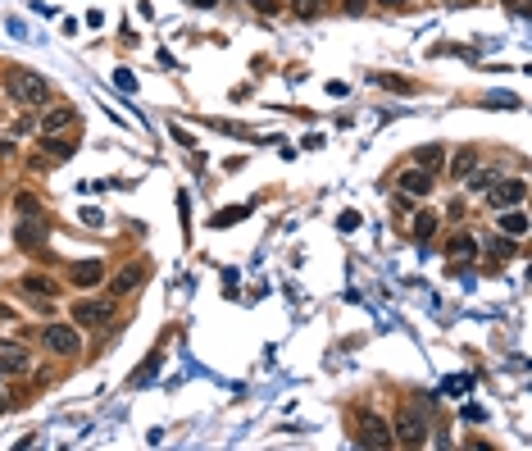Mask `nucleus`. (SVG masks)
Returning <instances> with one entry per match:
<instances>
[{
  "mask_svg": "<svg viewBox=\"0 0 532 451\" xmlns=\"http://www.w3.org/2000/svg\"><path fill=\"white\" fill-rule=\"evenodd\" d=\"M5 91L14 96L18 105H46L51 101V82H46L41 73H32V69H9L5 73Z\"/></svg>",
  "mask_w": 532,
  "mask_h": 451,
  "instance_id": "obj_1",
  "label": "nucleus"
},
{
  "mask_svg": "<svg viewBox=\"0 0 532 451\" xmlns=\"http://www.w3.org/2000/svg\"><path fill=\"white\" fill-rule=\"evenodd\" d=\"M355 428H360V433H355L360 447H391V424H387L382 415H373V410H360V415H355Z\"/></svg>",
  "mask_w": 532,
  "mask_h": 451,
  "instance_id": "obj_2",
  "label": "nucleus"
},
{
  "mask_svg": "<svg viewBox=\"0 0 532 451\" xmlns=\"http://www.w3.org/2000/svg\"><path fill=\"white\" fill-rule=\"evenodd\" d=\"M391 438H396V443H405V447H423V443H428V419H423L419 410H401L396 424H391Z\"/></svg>",
  "mask_w": 532,
  "mask_h": 451,
  "instance_id": "obj_3",
  "label": "nucleus"
},
{
  "mask_svg": "<svg viewBox=\"0 0 532 451\" xmlns=\"http://www.w3.org/2000/svg\"><path fill=\"white\" fill-rule=\"evenodd\" d=\"M46 347H51L55 356H77V351H82L77 324H51V329H46Z\"/></svg>",
  "mask_w": 532,
  "mask_h": 451,
  "instance_id": "obj_4",
  "label": "nucleus"
},
{
  "mask_svg": "<svg viewBox=\"0 0 532 451\" xmlns=\"http://www.w3.org/2000/svg\"><path fill=\"white\" fill-rule=\"evenodd\" d=\"M524 196H528V182H524V178H505V182L496 178V182L487 187V201H491L496 210H510V205H519Z\"/></svg>",
  "mask_w": 532,
  "mask_h": 451,
  "instance_id": "obj_5",
  "label": "nucleus"
},
{
  "mask_svg": "<svg viewBox=\"0 0 532 451\" xmlns=\"http://www.w3.org/2000/svg\"><path fill=\"white\" fill-rule=\"evenodd\" d=\"M396 187H401L405 196H428V191H432V174L423 165H410V169L396 174Z\"/></svg>",
  "mask_w": 532,
  "mask_h": 451,
  "instance_id": "obj_6",
  "label": "nucleus"
},
{
  "mask_svg": "<svg viewBox=\"0 0 532 451\" xmlns=\"http://www.w3.org/2000/svg\"><path fill=\"white\" fill-rule=\"evenodd\" d=\"M110 319V301H73V324L77 329H96V324H105Z\"/></svg>",
  "mask_w": 532,
  "mask_h": 451,
  "instance_id": "obj_7",
  "label": "nucleus"
},
{
  "mask_svg": "<svg viewBox=\"0 0 532 451\" xmlns=\"http://www.w3.org/2000/svg\"><path fill=\"white\" fill-rule=\"evenodd\" d=\"M100 260H73L69 265V269H64V278H69V283L73 287H96V283H100Z\"/></svg>",
  "mask_w": 532,
  "mask_h": 451,
  "instance_id": "obj_8",
  "label": "nucleus"
},
{
  "mask_svg": "<svg viewBox=\"0 0 532 451\" xmlns=\"http://www.w3.org/2000/svg\"><path fill=\"white\" fill-rule=\"evenodd\" d=\"M18 292H32L37 301H51V296H60L64 287L55 283V278H46V274H27L23 283H18Z\"/></svg>",
  "mask_w": 532,
  "mask_h": 451,
  "instance_id": "obj_9",
  "label": "nucleus"
},
{
  "mask_svg": "<svg viewBox=\"0 0 532 451\" xmlns=\"http://www.w3.org/2000/svg\"><path fill=\"white\" fill-rule=\"evenodd\" d=\"M137 283H141V269H137V265H123V269L110 278V292L114 296H128V292H137Z\"/></svg>",
  "mask_w": 532,
  "mask_h": 451,
  "instance_id": "obj_10",
  "label": "nucleus"
},
{
  "mask_svg": "<svg viewBox=\"0 0 532 451\" xmlns=\"http://www.w3.org/2000/svg\"><path fill=\"white\" fill-rule=\"evenodd\" d=\"M496 219H500V233H510V237H524L528 233V215H524V210H514V205H510L505 215H496Z\"/></svg>",
  "mask_w": 532,
  "mask_h": 451,
  "instance_id": "obj_11",
  "label": "nucleus"
},
{
  "mask_svg": "<svg viewBox=\"0 0 532 451\" xmlns=\"http://www.w3.org/2000/svg\"><path fill=\"white\" fill-rule=\"evenodd\" d=\"M446 255H450V260H473V255H478V242H473L469 233H460V237H450V242H446Z\"/></svg>",
  "mask_w": 532,
  "mask_h": 451,
  "instance_id": "obj_12",
  "label": "nucleus"
},
{
  "mask_svg": "<svg viewBox=\"0 0 532 451\" xmlns=\"http://www.w3.org/2000/svg\"><path fill=\"white\" fill-rule=\"evenodd\" d=\"M410 233L419 237V242H428V237L437 233V215H432V210H419V215H414V224H410Z\"/></svg>",
  "mask_w": 532,
  "mask_h": 451,
  "instance_id": "obj_13",
  "label": "nucleus"
},
{
  "mask_svg": "<svg viewBox=\"0 0 532 451\" xmlns=\"http://www.w3.org/2000/svg\"><path fill=\"white\" fill-rule=\"evenodd\" d=\"M41 242H46V228H41V224H18V246L37 251Z\"/></svg>",
  "mask_w": 532,
  "mask_h": 451,
  "instance_id": "obj_14",
  "label": "nucleus"
},
{
  "mask_svg": "<svg viewBox=\"0 0 532 451\" xmlns=\"http://www.w3.org/2000/svg\"><path fill=\"white\" fill-rule=\"evenodd\" d=\"M473 165H478V151H469V146H464L460 155L450 160V174H455V178H469V174H473Z\"/></svg>",
  "mask_w": 532,
  "mask_h": 451,
  "instance_id": "obj_15",
  "label": "nucleus"
},
{
  "mask_svg": "<svg viewBox=\"0 0 532 451\" xmlns=\"http://www.w3.org/2000/svg\"><path fill=\"white\" fill-rule=\"evenodd\" d=\"M414 165H423L432 174V169H441V146H419L414 151Z\"/></svg>",
  "mask_w": 532,
  "mask_h": 451,
  "instance_id": "obj_16",
  "label": "nucleus"
},
{
  "mask_svg": "<svg viewBox=\"0 0 532 451\" xmlns=\"http://www.w3.org/2000/svg\"><path fill=\"white\" fill-rule=\"evenodd\" d=\"M0 374H27V356H23V351H9V356H0Z\"/></svg>",
  "mask_w": 532,
  "mask_h": 451,
  "instance_id": "obj_17",
  "label": "nucleus"
},
{
  "mask_svg": "<svg viewBox=\"0 0 532 451\" xmlns=\"http://www.w3.org/2000/svg\"><path fill=\"white\" fill-rule=\"evenodd\" d=\"M64 123H73V110H69V105H64V110H51V114H46V132H60Z\"/></svg>",
  "mask_w": 532,
  "mask_h": 451,
  "instance_id": "obj_18",
  "label": "nucleus"
},
{
  "mask_svg": "<svg viewBox=\"0 0 532 451\" xmlns=\"http://www.w3.org/2000/svg\"><path fill=\"white\" fill-rule=\"evenodd\" d=\"M496 178H500L496 169H478V174H469V187H473V191H487V187H491Z\"/></svg>",
  "mask_w": 532,
  "mask_h": 451,
  "instance_id": "obj_19",
  "label": "nucleus"
},
{
  "mask_svg": "<svg viewBox=\"0 0 532 451\" xmlns=\"http://www.w3.org/2000/svg\"><path fill=\"white\" fill-rule=\"evenodd\" d=\"M318 9H323V0H292V14L296 18H314Z\"/></svg>",
  "mask_w": 532,
  "mask_h": 451,
  "instance_id": "obj_20",
  "label": "nucleus"
},
{
  "mask_svg": "<svg viewBox=\"0 0 532 451\" xmlns=\"http://www.w3.org/2000/svg\"><path fill=\"white\" fill-rule=\"evenodd\" d=\"M241 215H250V205H232V210H223V215H219L214 224H219V228H228V224H237Z\"/></svg>",
  "mask_w": 532,
  "mask_h": 451,
  "instance_id": "obj_21",
  "label": "nucleus"
},
{
  "mask_svg": "<svg viewBox=\"0 0 532 451\" xmlns=\"http://www.w3.org/2000/svg\"><path fill=\"white\" fill-rule=\"evenodd\" d=\"M46 151H51V155H73V146H69V141H60L55 132H46Z\"/></svg>",
  "mask_w": 532,
  "mask_h": 451,
  "instance_id": "obj_22",
  "label": "nucleus"
},
{
  "mask_svg": "<svg viewBox=\"0 0 532 451\" xmlns=\"http://www.w3.org/2000/svg\"><path fill=\"white\" fill-rule=\"evenodd\" d=\"M491 255H496V260H510V255H514V246H510L505 237H496V242H491Z\"/></svg>",
  "mask_w": 532,
  "mask_h": 451,
  "instance_id": "obj_23",
  "label": "nucleus"
},
{
  "mask_svg": "<svg viewBox=\"0 0 532 451\" xmlns=\"http://www.w3.org/2000/svg\"><path fill=\"white\" fill-rule=\"evenodd\" d=\"M100 219H105L100 210H82V224H86V228H96V224H100Z\"/></svg>",
  "mask_w": 532,
  "mask_h": 451,
  "instance_id": "obj_24",
  "label": "nucleus"
},
{
  "mask_svg": "<svg viewBox=\"0 0 532 451\" xmlns=\"http://www.w3.org/2000/svg\"><path fill=\"white\" fill-rule=\"evenodd\" d=\"M255 5H259V9H264V14H273V0H255Z\"/></svg>",
  "mask_w": 532,
  "mask_h": 451,
  "instance_id": "obj_25",
  "label": "nucleus"
},
{
  "mask_svg": "<svg viewBox=\"0 0 532 451\" xmlns=\"http://www.w3.org/2000/svg\"><path fill=\"white\" fill-rule=\"evenodd\" d=\"M191 5H200V9H205V5H214V0H191Z\"/></svg>",
  "mask_w": 532,
  "mask_h": 451,
  "instance_id": "obj_26",
  "label": "nucleus"
},
{
  "mask_svg": "<svg viewBox=\"0 0 532 451\" xmlns=\"http://www.w3.org/2000/svg\"><path fill=\"white\" fill-rule=\"evenodd\" d=\"M5 406H9V401H5V392H0V415H5Z\"/></svg>",
  "mask_w": 532,
  "mask_h": 451,
  "instance_id": "obj_27",
  "label": "nucleus"
},
{
  "mask_svg": "<svg viewBox=\"0 0 532 451\" xmlns=\"http://www.w3.org/2000/svg\"><path fill=\"white\" fill-rule=\"evenodd\" d=\"M382 5H410V0H382Z\"/></svg>",
  "mask_w": 532,
  "mask_h": 451,
  "instance_id": "obj_28",
  "label": "nucleus"
}]
</instances>
